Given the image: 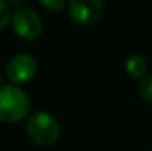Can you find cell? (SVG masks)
Returning a JSON list of instances; mask_svg holds the SVG:
<instances>
[{
  "label": "cell",
  "instance_id": "cell-1",
  "mask_svg": "<svg viewBox=\"0 0 152 151\" xmlns=\"http://www.w3.org/2000/svg\"><path fill=\"white\" fill-rule=\"evenodd\" d=\"M30 111V98L15 85L0 86V120L16 123L27 117Z\"/></svg>",
  "mask_w": 152,
  "mask_h": 151
},
{
  "label": "cell",
  "instance_id": "cell-2",
  "mask_svg": "<svg viewBox=\"0 0 152 151\" xmlns=\"http://www.w3.org/2000/svg\"><path fill=\"white\" fill-rule=\"evenodd\" d=\"M27 133L37 145H52L61 135V126L52 114L37 111L27 120Z\"/></svg>",
  "mask_w": 152,
  "mask_h": 151
},
{
  "label": "cell",
  "instance_id": "cell-3",
  "mask_svg": "<svg viewBox=\"0 0 152 151\" xmlns=\"http://www.w3.org/2000/svg\"><path fill=\"white\" fill-rule=\"evenodd\" d=\"M36 73H37V62L28 53H18L12 56L6 65V77L15 86L28 83L30 80L34 79Z\"/></svg>",
  "mask_w": 152,
  "mask_h": 151
},
{
  "label": "cell",
  "instance_id": "cell-4",
  "mask_svg": "<svg viewBox=\"0 0 152 151\" xmlns=\"http://www.w3.org/2000/svg\"><path fill=\"white\" fill-rule=\"evenodd\" d=\"M105 0H69L68 1V15L69 18L80 24L89 25L96 22L103 13Z\"/></svg>",
  "mask_w": 152,
  "mask_h": 151
},
{
  "label": "cell",
  "instance_id": "cell-5",
  "mask_svg": "<svg viewBox=\"0 0 152 151\" xmlns=\"http://www.w3.org/2000/svg\"><path fill=\"white\" fill-rule=\"evenodd\" d=\"M12 25L18 37L22 40H34L40 36L42 21L39 15L31 9H19L12 16Z\"/></svg>",
  "mask_w": 152,
  "mask_h": 151
},
{
  "label": "cell",
  "instance_id": "cell-6",
  "mask_svg": "<svg viewBox=\"0 0 152 151\" xmlns=\"http://www.w3.org/2000/svg\"><path fill=\"white\" fill-rule=\"evenodd\" d=\"M124 70L129 77H132L134 80H142V79H145V74L148 73V61L145 56H142L139 53L130 55L124 64Z\"/></svg>",
  "mask_w": 152,
  "mask_h": 151
},
{
  "label": "cell",
  "instance_id": "cell-7",
  "mask_svg": "<svg viewBox=\"0 0 152 151\" xmlns=\"http://www.w3.org/2000/svg\"><path fill=\"white\" fill-rule=\"evenodd\" d=\"M137 91H139V96L145 101L146 104L152 105V74L151 76H146L145 79L140 80Z\"/></svg>",
  "mask_w": 152,
  "mask_h": 151
},
{
  "label": "cell",
  "instance_id": "cell-8",
  "mask_svg": "<svg viewBox=\"0 0 152 151\" xmlns=\"http://www.w3.org/2000/svg\"><path fill=\"white\" fill-rule=\"evenodd\" d=\"M10 18H12V12H10L9 3L6 0H0V31L3 28H6Z\"/></svg>",
  "mask_w": 152,
  "mask_h": 151
},
{
  "label": "cell",
  "instance_id": "cell-9",
  "mask_svg": "<svg viewBox=\"0 0 152 151\" xmlns=\"http://www.w3.org/2000/svg\"><path fill=\"white\" fill-rule=\"evenodd\" d=\"M40 3L49 10H59L64 7L65 0H40Z\"/></svg>",
  "mask_w": 152,
  "mask_h": 151
},
{
  "label": "cell",
  "instance_id": "cell-10",
  "mask_svg": "<svg viewBox=\"0 0 152 151\" xmlns=\"http://www.w3.org/2000/svg\"><path fill=\"white\" fill-rule=\"evenodd\" d=\"M9 3L10 7H22L24 4H27L28 0H6Z\"/></svg>",
  "mask_w": 152,
  "mask_h": 151
}]
</instances>
